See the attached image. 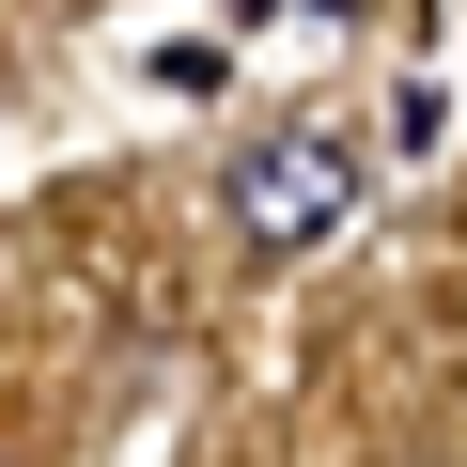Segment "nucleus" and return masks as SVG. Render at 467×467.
Returning a JSON list of instances; mask_svg holds the SVG:
<instances>
[{
  "label": "nucleus",
  "instance_id": "nucleus-1",
  "mask_svg": "<svg viewBox=\"0 0 467 467\" xmlns=\"http://www.w3.org/2000/svg\"><path fill=\"white\" fill-rule=\"evenodd\" d=\"M218 218H234V250H327V234L358 218V140L343 125H265L250 156L218 171Z\"/></svg>",
  "mask_w": 467,
  "mask_h": 467
}]
</instances>
